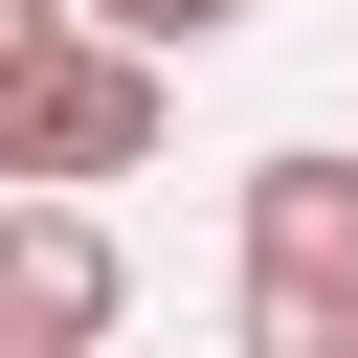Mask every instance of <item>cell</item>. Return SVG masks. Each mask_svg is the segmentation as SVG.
<instances>
[{
  "instance_id": "obj_5",
  "label": "cell",
  "mask_w": 358,
  "mask_h": 358,
  "mask_svg": "<svg viewBox=\"0 0 358 358\" xmlns=\"http://www.w3.org/2000/svg\"><path fill=\"white\" fill-rule=\"evenodd\" d=\"M67 22H90V0H0V67H22V45H67Z\"/></svg>"
},
{
  "instance_id": "obj_2",
  "label": "cell",
  "mask_w": 358,
  "mask_h": 358,
  "mask_svg": "<svg viewBox=\"0 0 358 358\" xmlns=\"http://www.w3.org/2000/svg\"><path fill=\"white\" fill-rule=\"evenodd\" d=\"M157 157V45H112V22H67V45H22L0 67V179H134Z\"/></svg>"
},
{
  "instance_id": "obj_4",
  "label": "cell",
  "mask_w": 358,
  "mask_h": 358,
  "mask_svg": "<svg viewBox=\"0 0 358 358\" xmlns=\"http://www.w3.org/2000/svg\"><path fill=\"white\" fill-rule=\"evenodd\" d=\"M90 22H112V45H157V67H201V45L246 22V0H90Z\"/></svg>"
},
{
  "instance_id": "obj_6",
  "label": "cell",
  "mask_w": 358,
  "mask_h": 358,
  "mask_svg": "<svg viewBox=\"0 0 358 358\" xmlns=\"http://www.w3.org/2000/svg\"><path fill=\"white\" fill-rule=\"evenodd\" d=\"M0 358H22V336H0Z\"/></svg>"
},
{
  "instance_id": "obj_3",
  "label": "cell",
  "mask_w": 358,
  "mask_h": 358,
  "mask_svg": "<svg viewBox=\"0 0 358 358\" xmlns=\"http://www.w3.org/2000/svg\"><path fill=\"white\" fill-rule=\"evenodd\" d=\"M112 313H134V268H112V224H90L67 179H22V201H0V336H22V358H90Z\"/></svg>"
},
{
  "instance_id": "obj_1",
  "label": "cell",
  "mask_w": 358,
  "mask_h": 358,
  "mask_svg": "<svg viewBox=\"0 0 358 358\" xmlns=\"http://www.w3.org/2000/svg\"><path fill=\"white\" fill-rule=\"evenodd\" d=\"M246 358H358V157H246Z\"/></svg>"
}]
</instances>
